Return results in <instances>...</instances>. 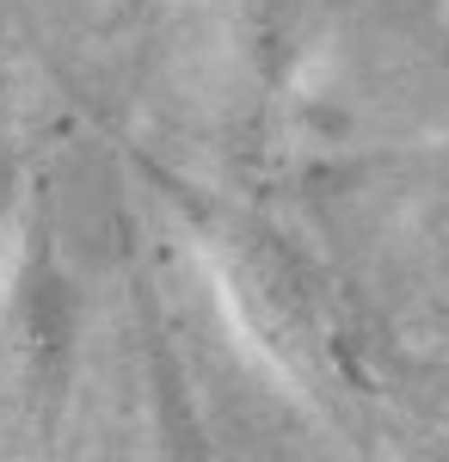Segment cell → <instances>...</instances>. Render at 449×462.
Wrapping results in <instances>:
<instances>
[{"instance_id":"1","label":"cell","mask_w":449,"mask_h":462,"mask_svg":"<svg viewBox=\"0 0 449 462\" xmlns=\"http://www.w3.org/2000/svg\"><path fill=\"white\" fill-rule=\"evenodd\" d=\"M13 198H19V173H13V161H0V247H6V222H13Z\"/></svg>"}]
</instances>
